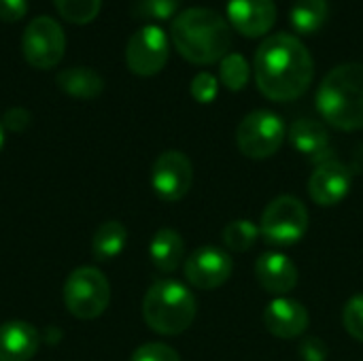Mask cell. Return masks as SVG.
Returning a JSON list of instances; mask_svg holds the SVG:
<instances>
[{
	"instance_id": "obj_19",
	"label": "cell",
	"mask_w": 363,
	"mask_h": 361,
	"mask_svg": "<svg viewBox=\"0 0 363 361\" xmlns=\"http://www.w3.org/2000/svg\"><path fill=\"white\" fill-rule=\"evenodd\" d=\"M57 87L79 100H91L98 98L104 89V79L100 77V72H96L94 68L87 66H72L62 70L57 77Z\"/></svg>"
},
{
	"instance_id": "obj_32",
	"label": "cell",
	"mask_w": 363,
	"mask_h": 361,
	"mask_svg": "<svg viewBox=\"0 0 363 361\" xmlns=\"http://www.w3.org/2000/svg\"><path fill=\"white\" fill-rule=\"evenodd\" d=\"M4 145V128H2V121H0V149Z\"/></svg>"
},
{
	"instance_id": "obj_28",
	"label": "cell",
	"mask_w": 363,
	"mask_h": 361,
	"mask_svg": "<svg viewBox=\"0 0 363 361\" xmlns=\"http://www.w3.org/2000/svg\"><path fill=\"white\" fill-rule=\"evenodd\" d=\"M189 89H191L194 100H198L200 104H208V102H213L217 98L219 83H217V79L211 72H200V74L194 77Z\"/></svg>"
},
{
	"instance_id": "obj_3",
	"label": "cell",
	"mask_w": 363,
	"mask_h": 361,
	"mask_svg": "<svg viewBox=\"0 0 363 361\" xmlns=\"http://www.w3.org/2000/svg\"><path fill=\"white\" fill-rule=\"evenodd\" d=\"M317 111L336 130L363 128V64L347 62L332 68L317 89Z\"/></svg>"
},
{
	"instance_id": "obj_25",
	"label": "cell",
	"mask_w": 363,
	"mask_h": 361,
	"mask_svg": "<svg viewBox=\"0 0 363 361\" xmlns=\"http://www.w3.org/2000/svg\"><path fill=\"white\" fill-rule=\"evenodd\" d=\"M181 6V0H136V15L147 19H168Z\"/></svg>"
},
{
	"instance_id": "obj_26",
	"label": "cell",
	"mask_w": 363,
	"mask_h": 361,
	"mask_svg": "<svg viewBox=\"0 0 363 361\" xmlns=\"http://www.w3.org/2000/svg\"><path fill=\"white\" fill-rule=\"evenodd\" d=\"M342 323H345V330H347L355 340L363 343V294L353 296V298L345 304Z\"/></svg>"
},
{
	"instance_id": "obj_1",
	"label": "cell",
	"mask_w": 363,
	"mask_h": 361,
	"mask_svg": "<svg viewBox=\"0 0 363 361\" xmlns=\"http://www.w3.org/2000/svg\"><path fill=\"white\" fill-rule=\"evenodd\" d=\"M259 91L274 102H291L306 94L315 77L308 47L294 34L279 32L262 40L253 60Z\"/></svg>"
},
{
	"instance_id": "obj_15",
	"label": "cell",
	"mask_w": 363,
	"mask_h": 361,
	"mask_svg": "<svg viewBox=\"0 0 363 361\" xmlns=\"http://www.w3.org/2000/svg\"><path fill=\"white\" fill-rule=\"evenodd\" d=\"M255 277L268 294L281 298L298 285V266L287 255L268 251L255 262Z\"/></svg>"
},
{
	"instance_id": "obj_8",
	"label": "cell",
	"mask_w": 363,
	"mask_h": 361,
	"mask_svg": "<svg viewBox=\"0 0 363 361\" xmlns=\"http://www.w3.org/2000/svg\"><path fill=\"white\" fill-rule=\"evenodd\" d=\"M21 49L30 66L38 70H49L57 66L66 53V34L53 17L40 15L34 17L23 30Z\"/></svg>"
},
{
	"instance_id": "obj_20",
	"label": "cell",
	"mask_w": 363,
	"mask_h": 361,
	"mask_svg": "<svg viewBox=\"0 0 363 361\" xmlns=\"http://www.w3.org/2000/svg\"><path fill=\"white\" fill-rule=\"evenodd\" d=\"M128 230L121 221H104L91 240V253L98 262H111L125 249Z\"/></svg>"
},
{
	"instance_id": "obj_27",
	"label": "cell",
	"mask_w": 363,
	"mask_h": 361,
	"mask_svg": "<svg viewBox=\"0 0 363 361\" xmlns=\"http://www.w3.org/2000/svg\"><path fill=\"white\" fill-rule=\"evenodd\" d=\"M130 361H181V357L172 347L164 343H147L132 353Z\"/></svg>"
},
{
	"instance_id": "obj_7",
	"label": "cell",
	"mask_w": 363,
	"mask_h": 361,
	"mask_svg": "<svg viewBox=\"0 0 363 361\" xmlns=\"http://www.w3.org/2000/svg\"><path fill=\"white\" fill-rule=\"evenodd\" d=\"M285 134L283 119L272 111L259 109L242 117L236 128V143L240 153L249 160H266L281 149Z\"/></svg>"
},
{
	"instance_id": "obj_18",
	"label": "cell",
	"mask_w": 363,
	"mask_h": 361,
	"mask_svg": "<svg viewBox=\"0 0 363 361\" xmlns=\"http://www.w3.org/2000/svg\"><path fill=\"white\" fill-rule=\"evenodd\" d=\"M149 257L160 272H164V274L174 272L185 257L183 236L170 228L157 230L155 236L151 238V245H149Z\"/></svg>"
},
{
	"instance_id": "obj_2",
	"label": "cell",
	"mask_w": 363,
	"mask_h": 361,
	"mask_svg": "<svg viewBox=\"0 0 363 361\" xmlns=\"http://www.w3.org/2000/svg\"><path fill=\"white\" fill-rule=\"evenodd\" d=\"M170 36L177 51L198 66L221 62L232 45L230 21L206 6L181 11L172 21Z\"/></svg>"
},
{
	"instance_id": "obj_11",
	"label": "cell",
	"mask_w": 363,
	"mask_h": 361,
	"mask_svg": "<svg viewBox=\"0 0 363 361\" xmlns=\"http://www.w3.org/2000/svg\"><path fill=\"white\" fill-rule=\"evenodd\" d=\"M232 257L219 247H200L185 262V279L196 289H217L232 277Z\"/></svg>"
},
{
	"instance_id": "obj_22",
	"label": "cell",
	"mask_w": 363,
	"mask_h": 361,
	"mask_svg": "<svg viewBox=\"0 0 363 361\" xmlns=\"http://www.w3.org/2000/svg\"><path fill=\"white\" fill-rule=\"evenodd\" d=\"M259 238V226H255L249 219H236L225 226L223 230V243L230 251L242 253L249 251Z\"/></svg>"
},
{
	"instance_id": "obj_5",
	"label": "cell",
	"mask_w": 363,
	"mask_h": 361,
	"mask_svg": "<svg viewBox=\"0 0 363 361\" xmlns=\"http://www.w3.org/2000/svg\"><path fill=\"white\" fill-rule=\"evenodd\" d=\"M111 302V285L106 277L91 266L77 268L64 283V304L77 319L89 321L100 317Z\"/></svg>"
},
{
	"instance_id": "obj_23",
	"label": "cell",
	"mask_w": 363,
	"mask_h": 361,
	"mask_svg": "<svg viewBox=\"0 0 363 361\" xmlns=\"http://www.w3.org/2000/svg\"><path fill=\"white\" fill-rule=\"evenodd\" d=\"M57 13L77 26L89 23L98 17L100 9H102V0H53Z\"/></svg>"
},
{
	"instance_id": "obj_14",
	"label": "cell",
	"mask_w": 363,
	"mask_h": 361,
	"mask_svg": "<svg viewBox=\"0 0 363 361\" xmlns=\"http://www.w3.org/2000/svg\"><path fill=\"white\" fill-rule=\"evenodd\" d=\"M311 315L306 306L291 298H277L264 311V326L266 330L283 340H291L302 336L308 330Z\"/></svg>"
},
{
	"instance_id": "obj_17",
	"label": "cell",
	"mask_w": 363,
	"mask_h": 361,
	"mask_svg": "<svg viewBox=\"0 0 363 361\" xmlns=\"http://www.w3.org/2000/svg\"><path fill=\"white\" fill-rule=\"evenodd\" d=\"M289 143L294 145V149H298L304 157H308L311 162H325L332 160V145H330V134L325 130V126L321 121L315 119H298L291 123L289 132Z\"/></svg>"
},
{
	"instance_id": "obj_6",
	"label": "cell",
	"mask_w": 363,
	"mask_h": 361,
	"mask_svg": "<svg viewBox=\"0 0 363 361\" xmlns=\"http://www.w3.org/2000/svg\"><path fill=\"white\" fill-rule=\"evenodd\" d=\"M308 232V211L302 200L294 196L274 198L262 213L259 234L268 245L291 247Z\"/></svg>"
},
{
	"instance_id": "obj_24",
	"label": "cell",
	"mask_w": 363,
	"mask_h": 361,
	"mask_svg": "<svg viewBox=\"0 0 363 361\" xmlns=\"http://www.w3.org/2000/svg\"><path fill=\"white\" fill-rule=\"evenodd\" d=\"M219 74H221V81H223V85L228 89L240 91L249 83L251 68H249V62L245 60V55H240V53H228L221 60Z\"/></svg>"
},
{
	"instance_id": "obj_21",
	"label": "cell",
	"mask_w": 363,
	"mask_h": 361,
	"mask_svg": "<svg viewBox=\"0 0 363 361\" xmlns=\"http://www.w3.org/2000/svg\"><path fill=\"white\" fill-rule=\"evenodd\" d=\"M328 0H296L291 6V23L300 34H313L328 21Z\"/></svg>"
},
{
	"instance_id": "obj_30",
	"label": "cell",
	"mask_w": 363,
	"mask_h": 361,
	"mask_svg": "<svg viewBox=\"0 0 363 361\" xmlns=\"http://www.w3.org/2000/svg\"><path fill=\"white\" fill-rule=\"evenodd\" d=\"M32 117L26 109L21 106H15V109H9L2 117V128L11 130V132H23L28 126H30Z\"/></svg>"
},
{
	"instance_id": "obj_10",
	"label": "cell",
	"mask_w": 363,
	"mask_h": 361,
	"mask_svg": "<svg viewBox=\"0 0 363 361\" xmlns=\"http://www.w3.org/2000/svg\"><path fill=\"white\" fill-rule=\"evenodd\" d=\"M194 183V166L189 157L181 151H164L157 155L151 168V187L153 191L166 200L177 202L185 198Z\"/></svg>"
},
{
	"instance_id": "obj_13",
	"label": "cell",
	"mask_w": 363,
	"mask_h": 361,
	"mask_svg": "<svg viewBox=\"0 0 363 361\" xmlns=\"http://www.w3.org/2000/svg\"><path fill=\"white\" fill-rule=\"evenodd\" d=\"M228 21L249 38L264 36L277 21L274 0H228Z\"/></svg>"
},
{
	"instance_id": "obj_16",
	"label": "cell",
	"mask_w": 363,
	"mask_h": 361,
	"mask_svg": "<svg viewBox=\"0 0 363 361\" xmlns=\"http://www.w3.org/2000/svg\"><path fill=\"white\" fill-rule=\"evenodd\" d=\"M40 345V334L26 321L0 326V361H30Z\"/></svg>"
},
{
	"instance_id": "obj_31",
	"label": "cell",
	"mask_w": 363,
	"mask_h": 361,
	"mask_svg": "<svg viewBox=\"0 0 363 361\" xmlns=\"http://www.w3.org/2000/svg\"><path fill=\"white\" fill-rule=\"evenodd\" d=\"M28 13V0H0V19L2 21H19Z\"/></svg>"
},
{
	"instance_id": "obj_29",
	"label": "cell",
	"mask_w": 363,
	"mask_h": 361,
	"mask_svg": "<svg viewBox=\"0 0 363 361\" xmlns=\"http://www.w3.org/2000/svg\"><path fill=\"white\" fill-rule=\"evenodd\" d=\"M298 353L302 361H325L328 360V347L321 338H306L300 343Z\"/></svg>"
},
{
	"instance_id": "obj_9",
	"label": "cell",
	"mask_w": 363,
	"mask_h": 361,
	"mask_svg": "<svg viewBox=\"0 0 363 361\" xmlns=\"http://www.w3.org/2000/svg\"><path fill=\"white\" fill-rule=\"evenodd\" d=\"M170 55V40L168 34L160 26H143L138 28L125 47V62L128 68L138 77H153L157 74Z\"/></svg>"
},
{
	"instance_id": "obj_12",
	"label": "cell",
	"mask_w": 363,
	"mask_h": 361,
	"mask_svg": "<svg viewBox=\"0 0 363 361\" xmlns=\"http://www.w3.org/2000/svg\"><path fill=\"white\" fill-rule=\"evenodd\" d=\"M351 191V172L338 160H325L317 164L308 179V196L319 206H336Z\"/></svg>"
},
{
	"instance_id": "obj_4",
	"label": "cell",
	"mask_w": 363,
	"mask_h": 361,
	"mask_svg": "<svg viewBox=\"0 0 363 361\" xmlns=\"http://www.w3.org/2000/svg\"><path fill=\"white\" fill-rule=\"evenodd\" d=\"M196 311L194 294L179 281H157L143 300L145 323L162 336H177L189 330Z\"/></svg>"
}]
</instances>
